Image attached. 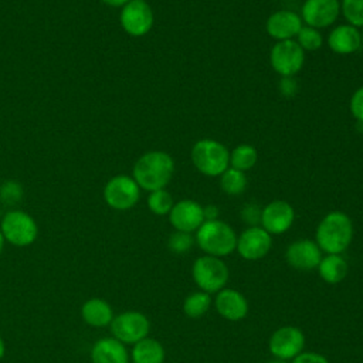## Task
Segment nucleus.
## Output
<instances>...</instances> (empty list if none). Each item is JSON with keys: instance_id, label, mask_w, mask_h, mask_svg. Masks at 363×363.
I'll use <instances>...</instances> for the list:
<instances>
[{"instance_id": "nucleus-1", "label": "nucleus", "mask_w": 363, "mask_h": 363, "mask_svg": "<svg viewBox=\"0 0 363 363\" xmlns=\"http://www.w3.org/2000/svg\"><path fill=\"white\" fill-rule=\"evenodd\" d=\"M174 173L173 157L163 150H152L142 155L132 170L133 180L147 191L164 189Z\"/></svg>"}, {"instance_id": "nucleus-2", "label": "nucleus", "mask_w": 363, "mask_h": 363, "mask_svg": "<svg viewBox=\"0 0 363 363\" xmlns=\"http://www.w3.org/2000/svg\"><path fill=\"white\" fill-rule=\"evenodd\" d=\"M316 244L326 254H342L352 242L353 223L339 210L328 213L316 227Z\"/></svg>"}, {"instance_id": "nucleus-3", "label": "nucleus", "mask_w": 363, "mask_h": 363, "mask_svg": "<svg viewBox=\"0 0 363 363\" xmlns=\"http://www.w3.org/2000/svg\"><path fill=\"white\" fill-rule=\"evenodd\" d=\"M191 163L204 176H221L230 167V150L216 139L197 140L190 152Z\"/></svg>"}, {"instance_id": "nucleus-4", "label": "nucleus", "mask_w": 363, "mask_h": 363, "mask_svg": "<svg viewBox=\"0 0 363 363\" xmlns=\"http://www.w3.org/2000/svg\"><path fill=\"white\" fill-rule=\"evenodd\" d=\"M199 247L211 257H225L235 250L237 235L225 221H204L196 231Z\"/></svg>"}, {"instance_id": "nucleus-5", "label": "nucleus", "mask_w": 363, "mask_h": 363, "mask_svg": "<svg viewBox=\"0 0 363 363\" xmlns=\"http://www.w3.org/2000/svg\"><path fill=\"white\" fill-rule=\"evenodd\" d=\"M191 275L201 291L207 294H217L228 281V268L221 258L203 255L193 262Z\"/></svg>"}, {"instance_id": "nucleus-6", "label": "nucleus", "mask_w": 363, "mask_h": 363, "mask_svg": "<svg viewBox=\"0 0 363 363\" xmlns=\"http://www.w3.org/2000/svg\"><path fill=\"white\" fill-rule=\"evenodd\" d=\"M269 62L279 77H295L303 67L305 51L295 40L277 41L269 51Z\"/></svg>"}, {"instance_id": "nucleus-7", "label": "nucleus", "mask_w": 363, "mask_h": 363, "mask_svg": "<svg viewBox=\"0 0 363 363\" xmlns=\"http://www.w3.org/2000/svg\"><path fill=\"white\" fill-rule=\"evenodd\" d=\"M0 231L9 242L17 247H26L34 242L37 237V224L27 213L13 210L3 217Z\"/></svg>"}, {"instance_id": "nucleus-8", "label": "nucleus", "mask_w": 363, "mask_h": 363, "mask_svg": "<svg viewBox=\"0 0 363 363\" xmlns=\"http://www.w3.org/2000/svg\"><path fill=\"white\" fill-rule=\"evenodd\" d=\"M150 329L149 319L136 311H128L115 316L111 322V330L115 339L122 343H138L147 337Z\"/></svg>"}, {"instance_id": "nucleus-9", "label": "nucleus", "mask_w": 363, "mask_h": 363, "mask_svg": "<svg viewBox=\"0 0 363 363\" xmlns=\"http://www.w3.org/2000/svg\"><path fill=\"white\" fill-rule=\"evenodd\" d=\"M140 196V187L133 180V177L118 174L112 177L105 189L104 197L109 207L115 210H129L132 208Z\"/></svg>"}, {"instance_id": "nucleus-10", "label": "nucleus", "mask_w": 363, "mask_h": 363, "mask_svg": "<svg viewBox=\"0 0 363 363\" xmlns=\"http://www.w3.org/2000/svg\"><path fill=\"white\" fill-rule=\"evenodd\" d=\"M122 28L133 37L147 34L153 26V11L145 0H130L121 11Z\"/></svg>"}, {"instance_id": "nucleus-11", "label": "nucleus", "mask_w": 363, "mask_h": 363, "mask_svg": "<svg viewBox=\"0 0 363 363\" xmlns=\"http://www.w3.org/2000/svg\"><path fill=\"white\" fill-rule=\"evenodd\" d=\"M305 346V336L296 326H282L277 329L268 342L269 352L274 357L289 360L296 357Z\"/></svg>"}, {"instance_id": "nucleus-12", "label": "nucleus", "mask_w": 363, "mask_h": 363, "mask_svg": "<svg viewBox=\"0 0 363 363\" xmlns=\"http://www.w3.org/2000/svg\"><path fill=\"white\" fill-rule=\"evenodd\" d=\"M272 245L271 234L262 227L254 225L245 228L238 237L235 250L247 261H257L264 258Z\"/></svg>"}, {"instance_id": "nucleus-13", "label": "nucleus", "mask_w": 363, "mask_h": 363, "mask_svg": "<svg viewBox=\"0 0 363 363\" xmlns=\"http://www.w3.org/2000/svg\"><path fill=\"white\" fill-rule=\"evenodd\" d=\"M339 14V0H305L299 16L305 26L319 30L332 26L337 20Z\"/></svg>"}, {"instance_id": "nucleus-14", "label": "nucleus", "mask_w": 363, "mask_h": 363, "mask_svg": "<svg viewBox=\"0 0 363 363\" xmlns=\"http://www.w3.org/2000/svg\"><path fill=\"white\" fill-rule=\"evenodd\" d=\"M295 220L294 207L284 200H274L262 207L261 227L269 234H284Z\"/></svg>"}, {"instance_id": "nucleus-15", "label": "nucleus", "mask_w": 363, "mask_h": 363, "mask_svg": "<svg viewBox=\"0 0 363 363\" xmlns=\"http://www.w3.org/2000/svg\"><path fill=\"white\" fill-rule=\"evenodd\" d=\"M169 221L176 231H197L204 223L203 206L194 200H180L173 204L169 213Z\"/></svg>"}, {"instance_id": "nucleus-16", "label": "nucleus", "mask_w": 363, "mask_h": 363, "mask_svg": "<svg viewBox=\"0 0 363 363\" xmlns=\"http://www.w3.org/2000/svg\"><path fill=\"white\" fill-rule=\"evenodd\" d=\"M285 259L295 269L311 271L318 268L322 259V250L312 240H296L288 245L285 251Z\"/></svg>"}, {"instance_id": "nucleus-17", "label": "nucleus", "mask_w": 363, "mask_h": 363, "mask_svg": "<svg viewBox=\"0 0 363 363\" xmlns=\"http://www.w3.org/2000/svg\"><path fill=\"white\" fill-rule=\"evenodd\" d=\"M302 18L292 10H277L265 23V30L269 37L277 41L294 40L302 27Z\"/></svg>"}, {"instance_id": "nucleus-18", "label": "nucleus", "mask_w": 363, "mask_h": 363, "mask_svg": "<svg viewBox=\"0 0 363 363\" xmlns=\"http://www.w3.org/2000/svg\"><path fill=\"white\" fill-rule=\"evenodd\" d=\"M214 305L217 312L227 320L237 322L247 316L248 313V302L245 296L231 288H223L217 292Z\"/></svg>"}, {"instance_id": "nucleus-19", "label": "nucleus", "mask_w": 363, "mask_h": 363, "mask_svg": "<svg viewBox=\"0 0 363 363\" xmlns=\"http://www.w3.org/2000/svg\"><path fill=\"white\" fill-rule=\"evenodd\" d=\"M328 45L330 51L339 55H349L362 47L359 28L350 24L336 26L328 35Z\"/></svg>"}, {"instance_id": "nucleus-20", "label": "nucleus", "mask_w": 363, "mask_h": 363, "mask_svg": "<svg viewBox=\"0 0 363 363\" xmlns=\"http://www.w3.org/2000/svg\"><path fill=\"white\" fill-rule=\"evenodd\" d=\"M92 363H128L129 356L122 342L115 337L99 339L91 350Z\"/></svg>"}, {"instance_id": "nucleus-21", "label": "nucleus", "mask_w": 363, "mask_h": 363, "mask_svg": "<svg viewBox=\"0 0 363 363\" xmlns=\"http://www.w3.org/2000/svg\"><path fill=\"white\" fill-rule=\"evenodd\" d=\"M81 315L88 325L95 328L106 326L113 319V312L111 305L101 298L88 299L81 308Z\"/></svg>"}, {"instance_id": "nucleus-22", "label": "nucleus", "mask_w": 363, "mask_h": 363, "mask_svg": "<svg viewBox=\"0 0 363 363\" xmlns=\"http://www.w3.org/2000/svg\"><path fill=\"white\" fill-rule=\"evenodd\" d=\"M318 271L325 282L339 284L347 275V262L340 254H328L322 257Z\"/></svg>"}, {"instance_id": "nucleus-23", "label": "nucleus", "mask_w": 363, "mask_h": 363, "mask_svg": "<svg viewBox=\"0 0 363 363\" xmlns=\"http://www.w3.org/2000/svg\"><path fill=\"white\" fill-rule=\"evenodd\" d=\"M133 363H163L164 347L162 343L152 337H145L135 343L132 349Z\"/></svg>"}, {"instance_id": "nucleus-24", "label": "nucleus", "mask_w": 363, "mask_h": 363, "mask_svg": "<svg viewBox=\"0 0 363 363\" xmlns=\"http://www.w3.org/2000/svg\"><path fill=\"white\" fill-rule=\"evenodd\" d=\"M257 159H258L257 149L251 145L241 143L230 152V167L245 173L247 170L255 166Z\"/></svg>"}, {"instance_id": "nucleus-25", "label": "nucleus", "mask_w": 363, "mask_h": 363, "mask_svg": "<svg viewBox=\"0 0 363 363\" xmlns=\"http://www.w3.org/2000/svg\"><path fill=\"white\" fill-rule=\"evenodd\" d=\"M247 176L244 172L228 167L220 176V187L228 196H238L247 189Z\"/></svg>"}, {"instance_id": "nucleus-26", "label": "nucleus", "mask_w": 363, "mask_h": 363, "mask_svg": "<svg viewBox=\"0 0 363 363\" xmlns=\"http://www.w3.org/2000/svg\"><path fill=\"white\" fill-rule=\"evenodd\" d=\"M211 305V296L210 294L204 291H197L190 294L184 302H183V312L186 316L191 319H197L203 316Z\"/></svg>"}, {"instance_id": "nucleus-27", "label": "nucleus", "mask_w": 363, "mask_h": 363, "mask_svg": "<svg viewBox=\"0 0 363 363\" xmlns=\"http://www.w3.org/2000/svg\"><path fill=\"white\" fill-rule=\"evenodd\" d=\"M296 43L305 52H313L318 51L323 44V37L318 28L302 26L299 33L295 37Z\"/></svg>"}, {"instance_id": "nucleus-28", "label": "nucleus", "mask_w": 363, "mask_h": 363, "mask_svg": "<svg viewBox=\"0 0 363 363\" xmlns=\"http://www.w3.org/2000/svg\"><path fill=\"white\" fill-rule=\"evenodd\" d=\"M174 201L166 189L150 191L147 197V207L156 216H166L170 213Z\"/></svg>"}, {"instance_id": "nucleus-29", "label": "nucleus", "mask_w": 363, "mask_h": 363, "mask_svg": "<svg viewBox=\"0 0 363 363\" xmlns=\"http://www.w3.org/2000/svg\"><path fill=\"white\" fill-rule=\"evenodd\" d=\"M340 13L347 24L363 28V0H342Z\"/></svg>"}, {"instance_id": "nucleus-30", "label": "nucleus", "mask_w": 363, "mask_h": 363, "mask_svg": "<svg viewBox=\"0 0 363 363\" xmlns=\"http://www.w3.org/2000/svg\"><path fill=\"white\" fill-rule=\"evenodd\" d=\"M194 244V238L191 233L184 231H174L170 234L167 240V247L174 254H184L187 252Z\"/></svg>"}, {"instance_id": "nucleus-31", "label": "nucleus", "mask_w": 363, "mask_h": 363, "mask_svg": "<svg viewBox=\"0 0 363 363\" xmlns=\"http://www.w3.org/2000/svg\"><path fill=\"white\" fill-rule=\"evenodd\" d=\"M21 197H23V189L17 182L9 180V182L1 184V187H0V200H1L3 204L14 206L21 200Z\"/></svg>"}, {"instance_id": "nucleus-32", "label": "nucleus", "mask_w": 363, "mask_h": 363, "mask_svg": "<svg viewBox=\"0 0 363 363\" xmlns=\"http://www.w3.org/2000/svg\"><path fill=\"white\" fill-rule=\"evenodd\" d=\"M349 108L350 113L357 121V123H363V85L352 94Z\"/></svg>"}, {"instance_id": "nucleus-33", "label": "nucleus", "mask_w": 363, "mask_h": 363, "mask_svg": "<svg viewBox=\"0 0 363 363\" xmlns=\"http://www.w3.org/2000/svg\"><path fill=\"white\" fill-rule=\"evenodd\" d=\"M261 213L262 208L255 203H248L241 208V218L250 224V227L258 225L261 221Z\"/></svg>"}, {"instance_id": "nucleus-34", "label": "nucleus", "mask_w": 363, "mask_h": 363, "mask_svg": "<svg viewBox=\"0 0 363 363\" xmlns=\"http://www.w3.org/2000/svg\"><path fill=\"white\" fill-rule=\"evenodd\" d=\"M278 89L282 96L294 98L298 92V82H296L295 77H281Z\"/></svg>"}, {"instance_id": "nucleus-35", "label": "nucleus", "mask_w": 363, "mask_h": 363, "mask_svg": "<svg viewBox=\"0 0 363 363\" xmlns=\"http://www.w3.org/2000/svg\"><path fill=\"white\" fill-rule=\"evenodd\" d=\"M292 363H329L328 359L315 352H301L296 357L292 359Z\"/></svg>"}, {"instance_id": "nucleus-36", "label": "nucleus", "mask_w": 363, "mask_h": 363, "mask_svg": "<svg viewBox=\"0 0 363 363\" xmlns=\"http://www.w3.org/2000/svg\"><path fill=\"white\" fill-rule=\"evenodd\" d=\"M203 216H204V221L218 220V207L214 204H208L203 207Z\"/></svg>"}, {"instance_id": "nucleus-37", "label": "nucleus", "mask_w": 363, "mask_h": 363, "mask_svg": "<svg viewBox=\"0 0 363 363\" xmlns=\"http://www.w3.org/2000/svg\"><path fill=\"white\" fill-rule=\"evenodd\" d=\"M104 3H106L108 6H113V7H123L126 3H129L130 0H102Z\"/></svg>"}, {"instance_id": "nucleus-38", "label": "nucleus", "mask_w": 363, "mask_h": 363, "mask_svg": "<svg viewBox=\"0 0 363 363\" xmlns=\"http://www.w3.org/2000/svg\"><path fill=\"white\" fill-rule=\"evenodd\" d=\"M4 349H6V347H4V342H3V339L0 337V359L4 356Z\"/></svg>"}, {"instance_id": "nucleus-39", "label": "nucleus", "mask_w": 363, "mask_h": 363, "mask_svg": "<svg viewBox=\"0 0 363 363\" xmlns=\"http://www.w3.org/2000/svg\"><path fill=\"white\" fill-rule=\"evenodd\" d=\"M269 363H288L286 360H282V359H277V357H274Z\"/></svg>"}, {"instance_id": "nucleus-40", "label": "nucleus", "mask_w": 363, "mask_h": 363, "mask_svg": "<svg viewBox=\"0 0 363 363\" xmlns=\"http://www.w3.org/2000/svg\"><path fill=\"white\" fill-rule=\"evenodd\" d=\"M3 244H4V237H3V234H1V231H0V252H1V250H3Z\"/></svg>"}, {"instance_id": "nucleus-41", "label": "nucleus", "mask_w": 363, "mask_h": 363, "mask_svg": "<svg viewBox=\"0 0 363 363\" xmlns=\"http://www.w3.org/2000/svg\"><path fill=\"white\" fill-rule=\"evenodd\" d=\"M360 40H362V47H363V28H362V31H360Z\"/></svg>"}]
</instances>
